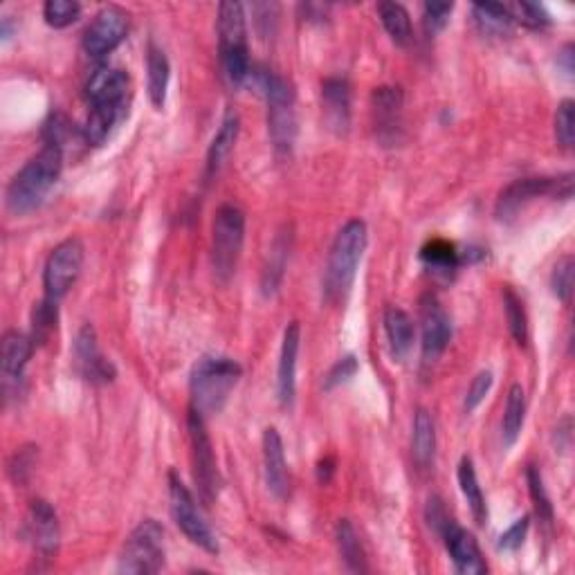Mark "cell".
<instances>
[{
	"label": "cell",
	"instance_id": "21",
	"mask_svg": "<svg viewBox=\"0 0 575 575\" xmlns=\"http://www.w3.org/2000/svg\"><path fill=\"white\" fill-rule=\"evenodd\" d=\"M263 470H266L268 490L277 499H284L290 488V477L284 441H281V434L275 427H268V430L263 432Z\"/></svg>",
	"mask_w": 575,
	"mask_h": 575
},
{
	"label": "cell",
	"instance_id": "5",
	"mask_svg": "<svg viewBox=\"0 0 575 575\" xmlns=\"http://www.w3.org/2000/svg\"><path fill=\"white\" fill-rule=\"evenodd\" d=\"M218 54H221L223 77L232 88L243 86L250 79L248 25L241 3L218 5Z\"/></svg>",
	"mask_w": 575,
	"mask_h": 575
},
{
	"label": "cell",
	"instance_id": "40",
	"mask_svg": "<svg viewBox=\"0 0 575 575\" xmlns=\"http://www.w3.org/2000/svg\"><path fill=\"white\" fill-rule=\"evenodd\" d=\"M551 288L553 295L558 297L564 304H569L573 295V257L567 254L558 263H555L553 275H551Z\"/></svg>",
	"mask_w": 575,
	"mask_h": 575
},
{
	"label": "cell",
	"instance_id": "24",
	"mask_svg": "<svg viewBox=\"0 0 575 575\" xmlns=\"http://www.w3.org/2000/svg\"><path fill=\"white\" fill-rule=\"evenodd\" d=\"M146 79H149V99L155 111H162L167 104V90L171 79V66L167 54L155 43H149L146 48Z\"/></svg>",
	"mask_w": 575,
	"mask_h": 575
},
{
	"label": "cell",
	"instance_id": "3",
	"mask_svg": "<svg viewBox=\"0 0 575 575\" xmlns=\"http://www.w3.org/2000/svg\"><path fill=\"white\" fill-rule=\"evenodd\" d=\"M268 102V131L272 146L277 153H290L297 140V97L290 81L279 77L277 72L266 68H254L250 72ZM248 79V81H250Z\"/></svg>",
	"mask_w": 575,
	"mask_h": 575
},
{
	"label": "cell",
	"instance_id": "38",
	"mask_svg": "<svg viewBox=\"0 0 575 575\" xmlns=\"http://www.w3.org/2000/svg\"><path fill=\"white\" fill-rule=\"evenodd\" d=\"M555 140L562 149H571L575 142V104L571 99H564L555 113Z\"/></svg>",
	"mask_w": 575,
	"mask_h": 575
},
{
	"label": "cell",
	"instance_id": "1",
	"mask_svg": "<svg viewBox=\"0 0 575 575\" xmlns=\"http://www.w3.org/2000/svg\"><path fill=\"white\" fill-rule=\"evenodd\" d=\"M63 169V149L45 144L25 167L16 173L5 191V205L14 216H25L43 205Z\"/></svg>",
	"mask_w": 575,
	"mask_h": 575
},
{
	"label": "cell",
	"instance_id": "43",
	"mask_svg": "<svg viewBox=\"0 0 575 575\" xmlns=\"http://www.w3.org/2000/svg\"><path fill=\"white\" fill-rule=\"evenodd\" d=\"M355 373H358V360H355V355H346V358L337 360L331 371L326 373V380H324V389H335L344 385V382H349Z\"/></svg>",
	"mask_w": 575,
	"mask_h": 575
},
{
	"label": "cell",
	"instance_id": "35",
	"mask_svg": "<svg viewBox=\"0 0 575 575\" xmlns=\"http://www.w3.org/2000/svg\"><path fill=\"white\" fill-rule=\"evenodd\" d=\"M504 308H506V319H508V328L510 335L517 344H526L528 340V317H526V308L524 301L519 299L517 292L506 286L504 288Z\"/></svg>",
	"mask_w": 575,
	"mask_h": 575
},
{
	"label": "cell",
	"instance_id": "30",
	"mask_svg": "<svg viewBox=\"0 0 575 575\" xmlns=\"http://www.w3.org/2000/svg\"><path fill=\"white\" fill-rule=\"evenodd\" d=\"M378 14L391 41L400 48H407L412 43V18H409L407 9L398 3H380Z\"/></svg>",
	"mask_w": 575,
	"mask_h": 575
},
{
	"label": "cell",
	"instance_id": "36",
	"mask_svg": "<svg viewBox=\"0 0 575 575\" xmlns=\"http://www.w3.org/2000/svg\"><path fill=\"white\" fill-rule=\"evenodd\" d=\"M81 16V5L77 0H48L43 5V18L45 23L54 30H63V27H70L72 23H77Z\"/></svg>",
	"mask_w": 575,
	"mask_h": 575
},
{
	"label": "cell",
	"instance_id": "14",
	"mask_svg": "<svg viewBox=\"0 0 575 575\" xmlns=\"http://www.w3.org/2000/svg\"><path fill=\"white\" fill-rule=\"evenodd\" d=\"M75 364L81 376L93 385H106L115 380V367L111 360H106L97 344V333L90 324L79 328L75 340Z\"/></svg>",
	"mask_w": 575,
	"mask_h": 575
},
{
	"label": "cell",
	"instance_id": "48",
	"mask_svg": "<svg viewBox=\"0 0 575 575\" xmlns=\"http://www.w3.org/2000/svg\"><path fill=\"white\" fill-rule=\"evenodd\" d=\"M558 66L564 68V75L573 77V45H567V48L558 54Z\"/></svg>",
	"mask_w": 575,
	"mask_h": 575
},
{
	"label": "cell",
	"instance_id": "31",
	"mask_svg": "<svg viewBox=\"0 0 575 575\" xmlns=\"http://www.w3.org/2000/svg\"><path fill=\"white\" fill-rule=\"evenodd\" d=\"M337 546H340V555L346 564V569L351 573H367V558H364L362 544L358 540V533H355L353 524L349 519H342L337 524Z\"/></svg>",
	"mask_w": 575,
	"mask_h": 575
},
{
	"label": "cell",
	"instance_id": "19",
	"mask_svg": "<svg viewBox=\"0 0 575 575\" xmlns=\"http://www.w3.org/2000/svg\"><path fill=\"white\" fill-rule=\"evenodd\" d=\"M299 346H301V326L299 322H290L284 331V340H281L279 369H277V396L279 403L284 407H290L295 403Z\"/></svg>",
	"mask_w": 575,
	"mask_h": 575
},
{
	"label": "cell",
	"instance_id": "26",
	"mask_svg": "<svg viewBox=\"0 0 575 575\" xmlns=\"http://www.w3.org/2000/svg\"><path fill=\"white\" fill-rule=\"evenodd\" d=\"M412 454L421 470H430L436 456V425L432 414L425 407L416 409L414 416V436H412Z\"/></svg>",
	"mask_w": 575,
	"mask_h": 575
},
{
	"label": "cell",
	"instance_id": "23",
	"mask_svg": "<svg viewBox=\"0 0 575 575\" xmlns=\"http://www.w3.org/2000/svg\"><path fill=\"white\" fill-rule=\"evenodd\" d=\"M385 333L389 340V351L398 362L409 358V353L414 349V337L416 326L403 308L389 306L385 310Z\"/></svg>",
	"mask_w": 575,
	"mask_h": 575
},
{
	"label": "cell",
	"instance_id": "45",
	"mask_svg": "<svg viewBox=\"0 0 575 575\" xmlns=\"http://www.w3.org/2000/svg\"><path fill=\"white\" fill-rule=\"evenodd\" d=\"M34 447H23L14 454L12 463H9V474L16 483H23L27 477H30L32 465H34Z\"/></svg>",
	"mask_w": 575,
	"mask_h": 575
},
{
	"label": "cell",
	"instance_id": "37",
	"mask_svg": "<svg viewBox=\"0 0 575 575\" xmlns=\"http://www.w3.org/2000/svg\"><path fill=\"white\" fill-rule=\"evenodd\" d=\"M526 481H528V490H531V497H533V504L537 515L544 522H553V504H551V497L549 492L544 488V479H542V472L535 468V465H528L526 468Z\"/></svg>",
	"mask_w": 575,
	"mask_h": 575
},
{
	"label": "cell",
	"instance_id": "41",
	"mask_svg": "<svg viewBox=\"0 0 575 575\" xmlns=\"http://www.w3.org/2000/svg\"><path fill=\"white\" fill-rule=\"evenodd\" d=\"M452 12H454L452 3H425L423 5L425 32L430 36H436L438 32H443L445 25L450 23Z\"/></svg>",
	"mask_w": 575,
	"mask_h": 575
},
{
	"label": "cell",
	"instance_id": "13",
	"mask_svg": "<svg viewBox=\"0 0 575 575\" xmlns=\"http://www.w3.org/2000/svg\"><path fill=\"white\" fill-rule=\"evenodd\" d=\"M540 196H555L558 198V178H522L515 180L513 185H508L501 191L497 198L495 214L499 221H510L515 218L522 209L533 203Z\"/></svg>",
	"mask_w": 575,
	"mask_h": 575
},
{
	"label": "cell",
	"instance_id": "25",
	"mask_svg": "<svg viewBox=\"0 0 575 575\" xmlns=\"http://www.w3.org/2000/svg\"><path fill=\"white\" fill-rule=\"evenodd\" d=\"M34 340L30 335H23L18 331H7L3 337V355H0V364H3V376L7 380H21L27 362L32 358Z\"/></svg>",
	"mask_w": 575,
	"mask_h": 575
},
{
	"label": "cell",
	"instance_id": "33",
	"mask_svg": "<svg viewBox=\"0 0 575 575\" xmlns=\"http://www.w3.org/2000/svg\"><path fill=\"white\" fill-rule=\"evenodd\" d=\"M59 322V301H52L48 297H43L39 304L34 306L32 313V340L34 344H45L52 337V333L57 331Z\"/></svg>",
	"mask_w": 575,
	"mask_h": 575
},
{
	"label": "cell",
	"instance_id": "18",
	"mask_svg": "<svg viewBox=\"0 0 575 575\" xmlns=\"http://www.w3.org/2000/svg\"><path fill=\"white\" fill-rule=\"evenodd\" d=\"M441 537L445 540V549L450 553L456 571L465 575L488 573V564L483 560L479 542L474 540V535L470 531H465V528L452 522L441 533Z\"/></svg>",
	"mask_w": 575,
	"mask_h": 575
},
{
	"label": "cell",
	"instance_id": "11",
	"mask_svg": "<svg viewBox=\"0 0 575 575\" xmlns=\"http://www.w3.org/2000/svg\"><path fill=\"white\" fill-rule=\"evenodd\" d=\"M129 34V12L117 5H106L95 14L84 34V52L90 59H104Z\"/></svg>",
	"mask_w": 575,
	"mask_h": 575
},
{
	"label": "cell",
	"instance_id": "28",
	"mask_svg": "<svg viewBox=\"0 0 575 575\" xmlns=\"http://www.w3.org/2000/svg\"><path fill=\"white\" fill-rule=\"evenodd\" d=\"M456 477H459V486H461L465 501H468L474 522H477L479 526H486L488 504H486V497H483V490H481L479 479H477V470H474V463H472L470 456H463Z\"/></svg>",
	"mask_w": 575,
	"mask_h": 575
},
{
	"label": "cell",
	"instance_id": "9",
	"mask_svg": "<svg viewBox=\"0 0 575 575\" xmlns=\"http://www.w3.org/2000/svg\"><path fill=\"white\" fill-rule=\"evenodd\" d=\"M189 427V441H191V461H194V479L200 492V499L205 504H212L218 495V486H221V477H218L216 454L212 447V438L207 434L205 418L189 407L187 416Z\"/></svg>",
	"mask_w": 575,
	"mask_h": 575
},
{
	"label": "cell",
	"instance_id": "8",
	"mask_svg": "<svg viewBox=\"0 0 575 575\" xmlns=\"http://www.w3.org/2000/svg\"><path fill=\"white\" fill-rule=\"evenodd\" d=\"M169 501L173 522L178 524L187 540L200 546V549L207 553H218V540L212 531V526L207 524V519L200 513L194 495H191L189 488L180 481L176 472H169Z\"/></svg>",
	"mask_w": 575,
	"mask_h": 575
},
{
	"label": "cell",
	"instance_id": "47",
	"mask_svg": "<svg viewBox=\"0 0 575 575\" xmlns=\"http://www.w3.org/2000/svg\"><path fill=\"white\" fill-rule=\"evenodd\" d=\"M333 472H335V459H333V456H326V459H322V461L317 463V479H319V483L331 481Z\"/></svg>",
	"mask_w": 575,
	"mask_h": 575
},
{
	"label": "cell",
	"instance_id": "32",
	"mask_svg": "<svg viewBox=\"0 0 575 575\" xmlns=\"http://www.w3.org/2000/svg\"><path fill=\"white\" fill-rule=\"evenodd\" d=\"M472 14L483 34L501 36L513 30V18H510L506 5H492V3L474 5Z\"/></svg>",
	"mask_w": 575,
	"mask_h": 575
},
{
	"label": "cell",
	"instance_id": "4",
	"mask_svg": "<svg viewBox=\"0 0 575 575\" xmlns=\"http://www.w3.org/2000/svg\"><path fill=\"white\" fill-rule=\"evenodd\" d=\"M367 239V225L362 221H349L337 232L324 277L326 301L337 304V301H344L351 292L364 250H367Z\"/></svg>",
	"mask_w": 575,
	"mask_h": 575
},
{
	"label": "cell",
	"instance_id": "22",
	"mask_svg": "<svg viewBox=\"0 0 575 575\" xmlns=\"http://www.w3.org/2000/svg\"><path fill=\"white\" fill-rule=\"evenodd\" d=\"M239 131H241V120L239 115L234 111H227L221 129L214 135L212 144L207 149V162H205V178L212 180L218 176V171L225 167L227 158H230L234 151V144L239 140Z\"/></svg>",
	"mask_w": 575,
	"mask_h": 575
},
{
	"label": "cell",
	"instance_id": "20",
	"mask_svg": "<svg viewBox=\"0 0 575 575\" xmlns=\"http://www.w3.org/2000/svg\"><path fill=\"white\" fill-rule=\"evenodd\" d=\"M322 106L328 129L346 135L351 126V86L342 77H331L322 86Z\"/></svg>",
	"mask_w": 575,
	"mask_h": 575
},
{
	"label": "cell",
	"instance_id": "2",
	"mask_svg": "<svg viewBox=\"0 0 575 575\" xmlns=\"http://www.w3.org/2000/svg\"><path fill=\"white\" fill-rule=\"evenodd\" d=\"M243 376L241 364L223 355H205L196 362L191 371V409L207 418L221 412L232 389L239 385Z\"/></svg>",
	"mask_w": 575,
	"mask_h": 575
},
{
	"label": "cell",
	"instance_id": "6",
	"mask_svg": "<svg viewBox=\"0 0 575 575\" xmlns=\"http://www.w3.org/2000/svg\"><path fill=\"white\" fill-rule=\"evenodd\" d=\"M245 241V214L241 207L225 203L216 209L212 225V263L221 281H230L236 272Z\"/></svg>",
	"mask_w": 575,
	"mask_h": 575
},
{
	"label": "cell",
	"instance_id": "39",
	"mask_svg": "<svg viewBox=\"0 0 575 575\" xmlns=\"http://www.w3.org/2000/svg\"><path fill=\"white\" fill-rule=\"evenodd\" d=\"M510 18L513 23H522L526 27H533V30H540V27H546L551 23L549 12L542 5H533V3H515V5H506Z\"/></svg>",
	"mask_w": 575,
	"mask_h": 575
},
{
	"label": "cell",
	"instance_id": "44",
	"mask_svg": "<svg viewBox=\"0 0 575 575\" xmlns=\"http://www.w3.org/2000/svg\"><path fill=\"white\" fill-rule=\"evenodd\" d=\"M528 526H531V517H522L508 528V531L499 537V551H517L522 549V544L528 535Z\"/></svg>",
	"mask_w": 575,
	"mask_h": 575
},
{
	"label": "cell",
	"instance_id": "16",
	"mask_svg": "<svg viewBox=\"0 0 575 575\" xmlns=\"http://www.w3.org/2000/svg\"><path fill=\"white\" fill-rule=\"evenodd\" d=\"M25 535L34 551L50 558L59 549V519L54 508L43 499H34L25 517Z\"/></svg>",
	"mask_w": 575,
	"mask_h": 575
},
{
	"label": "cell",
	"instance_id": "12",
	"mask_svg": "<svg viewBox=\"0 0 575 575\" xmlns=\"http://www.w3.org/2000/svg\"><path fill=\"white\" fill-rule=\"evenodd\" d=\"M421 331H423V362L434 364L441 360L447 344L452 340V322L434 295L421 299Z\"/></svg>",
	"mask_w": 575,
	"mask_h": 575
},
{
	"label": "cell",
	"instance_id": "7",
	"mask_svg": "<svg viewBox=\"0 0 575 575\" xmlns=\"http://www.w3.org/2000/svg\"><path fill=\"white\" fill-rule=\"evenodd\" d=\"M164 567V528L155 519H144L126 540L120 555V573L151 575Z\"/></svg>",
	"mask_w": 575,
	"mask_h": 575
},
{
	"label": "cell",
	"instance_id": "27",
	"mask_svg": "<svg viewBox=\"0 0 575 575\" xmlns=\"http://www.w3.org/2000/svg\"><path fill=\"white\" fill-rule=\"evenodd\" d=\"M290 248H292V232L284 230L277 234L275 243L270 248V257L266 268H263V279H261V290L266 297H272L279 290L281 281H284V272L290 259Z\"/></svg>",
	"mask_w": 575,
	"mask_h": 575
},
{
	"label": "cell",
	"instance_id": "42",
	"mask_svg": "<svg viewBox=\"0 0 575 575\" xmlns=\"http://www.w3.org/2000/svg\"><path fill=\"white\" fill-rule=\"evenodd\" d=\"M490 387H492V373L490 371H479L477 376H474V380L470 382L468 394H465V403H463L465 414H472L474 409H477L483 403V400H486Z\"/></svg>",
	"mask_w": 575,
	"mask_h": 575
},
{
	"label": "cell",
	"instance_id": "29",
	"mask_svg": "<svg viewBox=\"0 0 575 575\" xmlns=\"http://www.w3.org/2000/svg\"><path fill=\"white\" fill-rule=\"evenodd\" d=\"M524 418H526V394L522 385H513L506 398L504 418H501V434H504V443L508 447L515 445L519 434H522Z\"/></svg>",
	"mask_w": 575,
	"mask_h": 575
},
{
	"label": "cell",
	"instance_id": "10",
	"mask_svg": "<svg viewBox=\"0 0 575 575\" xmlns=\"http://www.w3.org/2000/svg\"><path fill=\"white\" fill-rule=\"evenodd\" d=\"M84 268V243L79 239H66L52 250L43 270V288L45 297L52 301H61L68 295L70 288Z\"/></svg>",
	"mask_w": 575,
	"mask_h": 575
},
{
	"label": "cell",
	"instance_id": "15",
	"mask_svg": "<svg viewBox=\"0 0 575 575\" xmlns=\"http://www.w3.org/2000/svg\"><path fill=\"white\" fill-rule=\"evenodd\" d=\"M371 102L378 140L387 146L396 144L400 140V131H403V90L394 86L376 88Z\"/></svg>",
	"mask_w": 575,
	"mask_h": 575
},
{
	"label": "cell",
	"instance_id": "34",
	"mask_svg": "<svg viewBox=\"0 0 575 575\" xmlns=\"http://www.w3.org/2000/svg\"><path fill=\"white\" fill-rule=\"evenodd\" d=\"M421 259L427 268L436 272H452L461 266V254L456 252L452 243L443 239H434L421 250Z\"/></svg>",
	"mask_w": 575,
	"mask_h": 575
},
{
	"label": "cell",
	"instance_id": "46",
	"mask_svg": "<svg viewBox=\"0 0 575 575\" xmlns=\"http://www.w3.org/2000/svg\"><path fill=\"white\" fill-rule=\"evenodd\" d=\"M427 522H430V526L438 535H441L445 528L454 522V519L447 515L443 501L438 497H432L430 501H427Z\"/></svg>",
	"mask_w": 575,
	"mask_h": 575
},
{
	"label": "cell",
	"instance_id": "17",
	"mask_svg": "<svg viewBox=\"0 0 575 575\" xmlns=\"http://www.w3.org/2000/svg\"><path fill=\"white\" fill-rule=\"evenodd\" d=\"M86 95L90 106H108L117 111H126V97H129V75L124 70L102 66L88 79Z\"/></svg>",
	"mask_w": 575,
	"mask_h": 575
}]
</instances>
